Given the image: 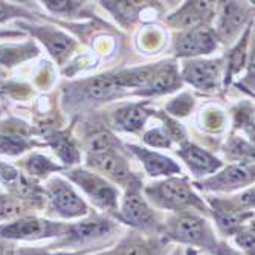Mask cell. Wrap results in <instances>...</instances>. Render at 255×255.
<instances>
[{
	"label": "cell",
	"mask_w": 255,
	"mask_h": 255,
	"mask_svg": "<svg viewBox=\"0 0 255 255\" xmlns=\"http://www.w3.org/2000/svg\"><path fill=\"white\" fill-rule=\"evenodd\" d=\"M147 194L151 197V200L164 208L170 210H183V208L194 206L203 210L202 202L194 196L188 183L180 179H170L167 182H162L156 187L147 188Z\"/></svg>",
	"instance_id": "cell-1"
},
{
	"label": "cell",
	"mask_w": 255,
	"mask_h": 255,
	"mask_svg": "<svg viewBox=\"0 0 255 255\" xmlns=\"http://www.w3.org/2000/svg\"><path fill=\"white\" fill-rule=\"evenodd\" d=\"M167 236L173 240L188 245H200V246H214V239L211 229L208 228L206 222L191 216L182 214L171 219L167 225Z\"/></svg>",
	"instance_id": "cell-2"
},
{
	"label": "cell",
	"mask_w": 255,
	"mask_h": 255,
	"mask_svg": "<svg viewBox=\"0 0 255 255\" xmlns=\"http://www.w3.org/2000/svg\"><path fill=\"white\" fill-rule=\"evenodd\" d=\"M67 176L75 183H78L89 194L92 202H95L98 206L104 208V210H115L117 208V199H118L117 191L100 176L92 174L84 170H74Z\"/></svg>",
	"instance_id": "cell-3"
},
{
	"label": "cell",
	"mask_w": 255,
	"mask_h": 255,
	"mask_svg": "<svg viewBox=\"0 0 255 255\" xmlns=\"http://www.w3.org/2000/svg\"><path fill=\"white\" fill-rule=\"evenodd\" d=\"M66 228L52 222H46L40 219H23L20 222L6 225L0 228V234L8 239H41V237H52L58 233H63Z\"/></svg>",
	"instance_id": "cell-4"
},
{
	"label": "cell",
	"mask_w": 255,
	"mask_h": 255,
	"mask_svg": "<svg viewBox=\"0 0 255 255\" xmlns=\"http://www.w3.org/2000/svg\"><path fill=\"white\" fill-rule=\"evenodd\" d=\"M49 197L54 210L63 217H80L87 213L86 203L80 199V196L61 180L52 182L49 188Z\"/></svg>",
	"instance_id": "cell-5"
},
{
	"label": "cell",
	"mask_w": 255,
	"mask_h": 255,
	"mask_svg": "<svg viewBox=\"0 0 255 255\" xmlns=\"http://www.w3.org/2000/svg\"><path fill=\"white\" fill-rule=\"evenodd\" d=\"M216 48V38L211 31L205 28H194L180 35L174 44V51L179 57H190L210 54Z\"/></svg>",
	"instance_id": "cell-6"
},
{
	"label": "cell",
	"mask_w": 255,
	"mask_h": 255,
	"mask_svg": "<svg viewBox=\"0 0 255 255\" xmlns=\"http://www.w3.org/2000/svg\"><path fill=\"white\" fill-rule=\"evenodd\" d=\"M89 165L95 167L97 170H100L101 173L107 174L110 179L117 180L120 183H128L130 187H133V182H136V177L128 170L126 160L113 151L90 154Z\"/></svg>",
	"instance_id": "cell-7"
},
{
	"label": "cell",
	"mask_w": 255,
	"mask_h": 255,
	"mask_svg": "<svg viewBox=\"0 0 255 255\" xmlns=\"http://www.w3.org/2000/svg\"><path fill=\"white\" fill-rule=\"evenodd\" d=\"M123 219L136 228L148 229L154 226V214L147 202L139 196L136 190H131L123 203Z\"/></svg>",
	"instance_id": "cell-8"
},
{
	"label": "cell",
	"mask_w": 255,
	"mask_h": 255,
	"mask_svg": "<svg viewBox=\"0 0 255 255\" xmlns=\"http://www.w3.org/2000/svg\"><path fill=\"white\" fill-rule=\"evenodd\" d=\"M219 69V61H193L185 67L183 78L197 89L210 90L217 84Z\"/></svg>",
	"instance_id": "cell-9"
},
{
	"label": "cell",
	"mask_w": 255,
	"mask_h": 255,
	"mask_svg": "<svg viewBox=\"0 0 255 255\" xmlns=\"http://www.w3.org/2000/svg\"><path fill=\"white\" fill-rule=\"evenodd\" d=\"M252 180V174L246 171L243 167H236L231 165L226 170H223L220 174L208 179L200 183V188H208V190H236L242 185H246Z\"/></svg>",
	"instance_id": "cell-10"
},
{
	"label": "cell",
	"mask_w": 255,
	"mask_h": 255,
	"mask_svg": "<svg viewBox=\"0 0 255 255\" xmlns=\"http://www.w3.org/2000/svg\"><path fill=\"white\" fill-rule=\"evenodd\" d=\"M113 225L109 220L104 219H92L81 222L78 225H74L67 229L69 242H77V243H84V242H92L101 239L107 234L112 233Z\"/></svg>",
	"instance_id": "cell-11"
},
{
	"label": "cell",
	"mask_w": 255,
	"mask_h": 255,
	"mask_svg": "<svg viewBox=\"0 0 255 255\" xmlns=\"http://www.w3.org/2000/svg\"><path fill=\"white\" fill-rule=\"evenodd\" d=\"M177 153L180 154V157H183V160L187 162L188 167L196 174L213 173L220 167V162L216 157H213L210 153H206L205 150L193 144H185L182 150H179Z\"/></svg>",
	"instance_id": "cell-12"
},
{
	"label": "cell",
	"mask_w": 255,
	"mask_h": 255,
	"mask_svg": "<svg viewBox=\"0 0 255 255\" xmlns=\"http://www.w3.org/2000/svg\"><path fill=\"white\" fill-rule=\"evenodd\" d=\"M131 151L142 160V164L150 176H170L174 173H179L180 168L176 165L170 157H165L159 153L148 151L145 148H139L134 145H130Z\"/></svg>",
	"instance_id": "cell-13"
},
{
	"label": "cell",
	"mask_w": 255,
	"mask_h": 255,
	"mask_svg": "<svg viewBox=\"0 0 255 255\" xmlns=\"http://www.w3.org/2000/svg\"><path fill=\"white\" fill-rule=\"evenodd\" d=\"M211 2H188L180 11L170 17V23L180 28H194L211 11Z\"/></svg>",
	"instance_id": "cell-14"
},
{
	"label": "cell",
	"mask_w": 255,
	"mask_h": 255,
	"mask_svg": "<svg viewBox=\"0 0 255 255\" xmlns=\"http://www.w3.org/2000/svg\"><path fill=\"white\" fill-rule=\"evenodd\" d=\"M246 18V11L243 5H239L237 2H229L223 8V14L220 18V35L225 38H231L237 34L240 26Z\"/></svg>",
	"instance_id": "cell-15"
},
{
	"label": "cell",
	"mask_w": 255,
	"mask_h": 255,
	"mask_svg": "<svg viewBox=\"0 0 255 255\" xmlns=\"http://www.w3.org/2000/svg\"><path fill=\"white\" fill-rule=\"evenodd\" d=\"M177 86V74L174 71L173 66H168L165 69H160L157 71L153 78L148 81L145 86V90L139 92L142 95H157V94H164V92L173 90V87Z\"/></svg>",
	"instance_id": "cell-16"
},
{
	"label": "cell",
	"mask_w": 255,
	"mask_h": 255,
	"mask_svg": "<svg viewBox=\"0 0 255 255\" xmlns=\"http://www.w3.org/2000/svg\"><path fill=\"white\" fill-rule=\"evenodd\" d=\"M148 117V112L139 106H128L117 112L115 120H117L118 127L127 131H136L142 128Z\"/></svg>",
	"instance_id": "cell-17"
},
{
	"label": "cell",
	"mask_w": 255,
	"mask_h": 255,
	"mask_svg": "<svg viewBox=\"0 0 255 255\" xmlns=\"http://www.w3.org/2000/svg\"><path fill=\"white\" fill-rule=\"evenodd\" d=\"M120 86L115 81V77H97L86 83L84 90L92 100H107L117 95L120 92Z\"/></svg>",
	"instance_id": "cell-18"
},
{
	"label": "cell",
	"mask_w": 255,
	"mask_h": 255,
	"mask_svg": "<svg viewBox=\"0 0 255 255\" xmlns=\"http://www.w3.org/2000/svg\"><path fill=\"white\" fill-rule=\"evenodd\" d=\"M156 74L154 67H136L130 71H124L118 75H115V81L118 83L120 87H141L147 86L148 81Z\"/></svg>",
	"instance_id": "cell-19"
},
{
	"label": "cell",
	"mask_w": 255,
	"mask_h": 255,
	"mask_svg": "<svg viewBox=\"0 0 255 255\" xmlns=\"http://www.w3.org/2000/svg\"><path fill=\"white\" fill-rule=\"evenodd\" d=\"M41 41L46 44V48L49 49V52L55 57V58H61L63 55L67 54V51L71 49L72 41L67 35L57 32V31H46L44 32H38Z\"/></svg>",
	"instance_id": "cell-20"
},
{
	"label": "cell",
	"mask_w": 255,
	"mask_h": 255,
	"mask_svg": "<svg viewBox=\"0 0 255 255\" xmlns=\"http://www.w3.org/2000/svg\"><path fill=\"white\" fill-rule=\"evenodd\" d=\"M51 142L52 147L55 148V153H58V156L67 164H75L78 160V151L66 134H55L51 139Z\"/></svg>",
	"instance_id": "cell-21"
},
{
	"label": "cell",
	"mask_w": 255,
	"mask_h": 255,
	"mask_svg": "<svg viewBox=\"0 0 255 255\" xmlns=\"http://www.w3.org/2000/svg\"><path fill=\"white\" fill-rule=\"evenodd\" d=\"M87 145H89L90 154H100V153L113 151V148L118 145V141L110 133L100 131V133H95L89 139Z\"/></svg>",
	"instance_id": "cell-22"
},
{
	"label": "cell",
	"mask_w": 255,
	"mask_h": 255,
	"mask_svg": "<svg viewBox=\"0 0 255 255\" xmlns=\"http://www.w3.org/2000/svg\"><path fill=\"white\" fill-rule=\"evenodd\" d=\"M26 141L25 137H21L15 133H8V134H0V153H9V154H17L21 153L26 148Z\"/></svg>",
	"instance_id": "cell-23"
},
{
	"label": "cell",
	"mask_w": 255,
	"mask_h": 255,
	"mask_svg": "<svg viewBox=\"0 0 255 255\" xmlns=\"http://www.w3.org/2000/svg\"><path fill=\"white\" fill-rule=\"evenodd\" d=\"M26 168H28V171H29L31 174L40 176V177L46 176L49 171L58 170V167L54 165L49 159H46V157H43V156H38V154L32 156V157L26 162Z\"/></svg>",
	"instance_id": "cell-24"
},
{
	"label": "cell",
	"mask_w": 255,
	"mask_h": 255,
	"mask_svg": "<svg viewBox=\"0 0 255 255\" xmlns=\"http://www.w3.org/2000/svg\"><path fill=\"white\" fill-rule=\"evenodd\" d=\"M104 6L113 11L120 18H130L137 12V2H104Z\"/></svg>",
	"instance_id": "cell-25"
},
{
	"label": "cell",
	"mask_w": 255,
	"mask_h": 255,
	"mask_svg": "<svg viewBox=\"0 0 255 255\" xmlns=\"http://www.w3.org/2000/svg\"><path fill=\"white\" fill-rule=\"evenodd\" d=\"M23 208L18 202L6 199V197H0V220H6V219H14L21 216Z\"/></svg>",
	"instance_id": "cell-26"
},
{
	"label": "cell",
	"mask_w": 255,
	"mask_h": 255,
	"mask_svg": "<svg viewBox=\"0 0 255 255\" xmlns=\"http://www.w3.org/2000/svg\"><path fill=\"white\" fill-rule=\"evenodd\" d=\"M120 255H154V245L145 242H133L124 246Z\"/></svg>",
	"instance_id": "cell-27"
},
{
	"label": "cell",
	"mask_w": 255,
	"mask_h": 255,
	"mask_svg": "<svg viewBox=\"0 0 255 255\" xmlns=\"http://www.w3.org/2000/svg\"><path fill=\"white\" fill-rule=\"evenodd\" d=\"M144 141L153 147H170V144H171L168 134L164 130H159V128L147 131L144 136Z\"/></svg>",
	"instance_id": "cell-28"
},
{
	"label": "cell",
	"mask_w": 255,
	"mask_h": 255,
	"mask_svg": "<svg viewBox=\"0 0 255 255\" xmlns=\"http://www.w3.org/2000/svg\"><path fill=\"white\" fill-rule=\"evenodd\" d=\"M245 46H246V37L243 38L242 44H239L237 48L233 51L229 58V75L240 71L243 63H245Z\"/></svg>",
	"instance_id": "cell-29"
},
{
	"label": "cell",
	"mask_w": 255,
	"mask_h": 255,
	"mask_svg": "<svg viewBox=\"0 0 255 255\" xmlns=\"http://www.w3.org/2000/svg\"><path fill=\"white\" fill-rule=\"evenodd\" d=\"M237 243L249 254H254V226L240 228L237 231Z\"/></svg>",
	"instance_id": "cell-30"
},
{
	"label": "cell",
	"mask_w": 255,
	"mask_h": 255,
	"mask_svg": "<svg viewBox=\"0 0 255 255\" xmlns=\"http://www.w3.org/2000/svg\"><path fill=\"white\" fill-rule=\"evenodd\" d=\"M46 6L54 12H69L78 6V2H44Z\"/></svg>",
	"instance_id": "cell-31"
},
{
	"label": "cell",
	"mask_w": 255,
	"mask_h": 255,
	"mask_svg": "<svg viewBox=\"0 0 255 255\" xmlns=\"http://www.w3.org/2000/svg\"><path fill=\"white\" fill-rule=\"evenodd\" d=\"M229 153H231V156H234V157H243L245 154L246 156H251V148L245 144V142H242V141H234L233 142V145L229 147Z\"/></svg>",
	"instance_id": "cell-32"
},
{
	"label": "cell",
	"mask_w": 255,
	"mask_h": 255,
	"mask_svg": "<svg viewBox=\"0 0 255 255\" xmlns=\"http://www.w3.org/2000/svg\"><path fill=\"white\" fill-rule=\"evenodd\" d=\"M12 12H14V8L12 6H8L3 2H0V21L9 18L12 15Z\"/></svg>",
	"instance_id": "cell-33"
},
{
	"label": "cell",
	"mask_w": 255,
	"mask_h": 255,
	"mask_svg": "<svg viewBox=\"0 0 255 255\" xmlns=\"http://www.w3.org/2000/svg\"><path fill=\"white\" fill-rule=\"evenodd\" d=\"M18 255H49V254L41 252V251H20Z\"/></svg>",
	"instance_id": "cell-34"
},
{
	"label": "cell",
	"mask_w": 255,
	"mask_h": 255,
	"mask_svg": "<svg viewBox=\"0 0 255 255\" xmlns=\"http://www.w3.org/2000/svg\"><path fill=\"white\" fill-rule=\"evenodd\" d=\"M219 255H237V254H236L234 251H231L229 248H226V246H222V249H220Z\"/></svg>",
	"instance_id": "cell-35"
},
{
	"label": "cell",
	"mask_w": 255,
	"mask_h": 255,
	"mask_svg": "<svg viewBox=\"0 0 255 255\" xmlns=\"http://www.w3.org/2000/svg\"><path fill=\"white\" fill-rule=\"evenodd\" d=\"M0 197H2V196H0Z\"/></svg>",
	"instance_id": "cell-36"
}]
</instances>
